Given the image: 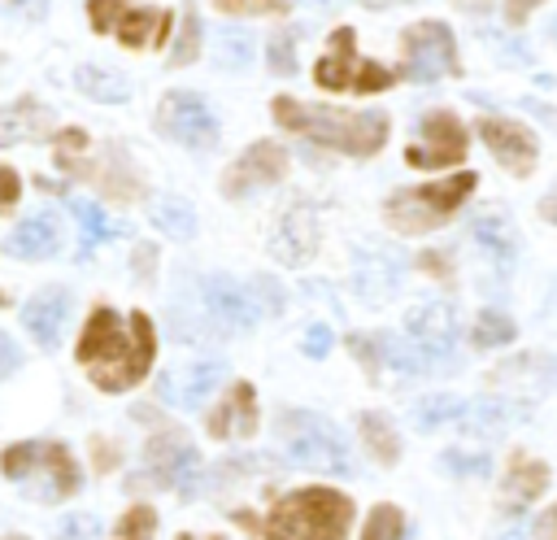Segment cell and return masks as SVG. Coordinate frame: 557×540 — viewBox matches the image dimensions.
I'll return each instance as SVG.
<instances>
[{
	"label": "cell",
	"mask_w": 557,
	"mask_h": 540,
	"mask_svg": "<svg viewBox=\"0 0 557 540\" xmlns=\"http://www.w3.org/2000/svg\"><path fill=\"white\" fill-rule=\"evenodd\" d=\"M540 540H557V505L540 518Z\"/></svg>",
	"instance_id": "cell-46"
},
{
	"label": "cell",
	"mask_w": 557,
	"mask_h": 540,
	"mask_svg": "<svg viewBox=\"0 0 557 540\" xmlns=\"http://www.w3.org/2000/svg\"><path fill=\"white\" fill-rule=\"evenodd\" d=\"M544 218H548V222H557V187L544 196Z\"/></svg>",
	"instance_id": "cell-47"
},
{
	"label": "cell",
	"mask_w": 557,
	"mask_h": 540,
	"mask_svg": "<svg viewBox=\"0 0 557 540\" xmlns=\"http://www.w3.org/2000/svg\"><path fill=\"white\" fill-rule=\"evenodd\" d=\"M0 305H9V300H4V296H0Z\"/></svg>",
	"instance_id": "cell-54"
},
{
	"label": "cell",
	"mask_w": 557,
	"mask_h": 540,
	"mask_svg": "<svg viewBox=\"0 0 557 540\" xmlns=\"http://www.w3.org/2000/svg\"><path fill=\"white\" fill-rule=\"evenodd\" d=\"M444 466H448V470H466V475H470V470H474V475H487V457H483V453H479V457H466V453H444Z\"/></svg>",
	"instance_id": "cell-41"
},
{
	"label": "cell",
	"mask_w": 557,
	"mask_h": 540,
	"mask_svg": "<svg viewBox=\"0 0 557 540\" xmlns=\"http://www.w3.org/2000/svg\"><path fill=\"white\" fill-rule=\"evenodd\" d=\"M318 4H335V0H318Z\"/></svg>",
	"instance_id": "cell-52"
},
{
	"label": "cell",
	"mask_w": 557,
	"mask_h": 540,
	"mask_svg": "<svg viewBox=\"0 0 557 540\" xmlns=\"http://www.w3.org/2000/svg\"><path fill=\"white\" fill-rule=\"evenodd\" d=\"M152 226H157L161 235H170V240H191V235H196V213H191L187 200L161 196V200L152 205Z\"/></svg>",
	"instance_id": "cell-24"
},
{
	"label": "cell",
	"mask_w": 557,
	"mask_h": 540,
	"mask_svg": "<svg viewBox=\"0 0 557 540\" xmlns=\"http://www.w3.org/2000/svg\"><path fill=\"white\" fill-rule=\"evenodd\" d=\"M379 344L387 348L392 366L405 375H422L431 366H448L453 361V344H457V318L448 305H418L405 314V340L396 335H379Z\"/></svg>",
	"instance_id": "cell-4"
},
{
	"label": "cell",
	"mask_w": 557,
	"mask_h": 540,
	"mask_svg": "<svg viewBox=\"0 0 557 540\" xmlns=\"http://www.w3.org/2000/svg\"><path fill=\"white\" fill-rule=\"evenodd\" d=\"M400 52H405L400 70L413 83H435L444 74H457V44L444 22H413L400 39Z\"/></svg>",
	"instance_id": "cell-9"
},
{
	"label": "cell",
	"mask_w": 557,
	"mask_h": 540,
	"mask_svg": "<svg viewBox=\"0 0 557 540\" xmlns=\"http://www.w3.org/2000/svg\"><path fill=\"white\" fill-rule=\"evenodd\" d=\"M248 61H252V39L239 26H222V35H218V65L244 70Z\"/></svg>",
	"instance_id": "cell-32"
},
{
	"label": "cell",
	"mask_w": 557,
	"mask_h": 540,
	"mask_svg": "<svg viewBox=\"0 0 557 540\" xmlns=\"http://www.w3.org/2000/svg\"><path fill=\"white\" fill-rule=\"evenodd\" d=\"M270 253L283 261V266H305L313 253H318V213L309 200H296L278 226H274V240H270Z\"/></svg>",
	"instance_id": "cell-14"
},
{
	"label": "cell",
	"mask_w": 557,
	"mask_h": 540,
	"mask_svg": "<svg viewBox=\"0 0 557 540\" xmlns=\"http://www.w3.org/2000/svg\"><path fill=\"white\" fill-rule=\"evenodd\" d=\"M278 435H283V449H287V457H292L296 466L326 470V475H348V470H352L344 431H339L335 422H326L322 414L287 409V414L278 418Z\"/></svg>",
	"instance_id": "cell-7"
},
{
	"label": "cell",
	"mask_w": 557,
	"mask_h": 540,
	"mask_svg": "<svg viewBox=\"0 0 557 540\" xmlns=\"http://www.w3.org/2000/svg\"><path fill=\"white\" fill-rule=\"evenodd\" d=\"M296 39H300L296 30H278V35L270 39V52H265V57H270V70H274V74H292V70H296Z\"/></svg>",
	"instance_id": "cell-36"
},
{
	"label": "cell",
	"mask_w": 557,
	"mask_h": 540,
	"mask_svg": "<svg viewBox=\"0 0 557 540\" xmlns=\"http://www.w3.org/2000/svg\"><path fill=\"white\" fill-rule=\"evenodd\" d=\"M61 248V222L52 213H30L17 222V231L9 235L4 253L9 257H26V261H39V257H52Z\"/></svg>",
	"instance_id": "cell-19"
},
{
	"label": "cell",
	"mask_w": 557,
	"mask_h": 540,
	"mask_svg": "<svg viewBox=\"0 0 557 540\" xmlns=\"http://www.w3.org/2000/svg\"><path fill=\"white\" fill-rule=\"evenodd\" d=\"M205 314H209V322H213L218 331H226V335L248 331V327L257 322V305H252L248 292H244L235 279H226V274L205 279Z\"/></svg>",
	"instance_id": "cell-15"
},
{
	"label": "cell",
	"mask_w": 557,
	"mask_h": 540,
	"mask_svg": "<svg viewBox=\"0 0 557 540\" xmlns=\"http://www.w3.org/2000/svg\"><path fill=\"white\" fill-rule=\"evenodd\" d=\"M470 340H474L479 348L509 344V340H513V322H509L500 309H479V314H474V327H470Z\"/></svg>",
	"instance_id": "cell-29"
},
{
	"label": "cell",
	"mask_w": 557,
	"mask_h": 540,
	"mask_svg": "<svg viewBox=\"0 0 557 540\" xmlns=\"http://www.w3.org/2000/svg\"><path fill=\"white\" fill-rule=\"evenodd\" d=\"M366 9H392V4H418V0H361Z\"/></svg>",
	"instance_id": "cell-48"
},
{
	"label": "cell",
	"mask_w": 557,
	"mask_h": 540,
	"mask_svg": "<svg viewBox=\"0 0 557 540\" xmlns=\"http://www.w3.org/2000/svg\"><path fill=\"white\" fill-rule=\"evenodd\" d=\"M400 283V266L383 253H361V270H357V287L366 296H387Z\"/></svg>",
	"instance_id": "cell-25"
},
{
	"label": "cell",
	"mask_w": 557,
	"mask_h": 540,
	"mask_svg": "<svg viewBox=\"0 0 557 540\" xmlns=\"http://www.w3.org/2000/svg\"><path fill=\"white\" fill-rule=\"evenodd\" d=\"M283 174H287V152H283L274 139H261V144H252V148L226 170L222 192H226L231 200H239V196H248V192H261V187L278 183Z\"/></svg>",
	"instance_id": "cell-13"
},
{
	"label": "cell",
	"mask_w": 557,
	"mask_h": 540,
	"mask_svg": "<svg viewBox=\"0 0 557 540\" xmlns=\"http://www.w3.org/2000/svg\"><path fill=\"white\" fill-rule=\"evenodd\" d=\"M326 348H331V331H326V327H309V331H305V353H309V357H322Z\"/></svg>",
	"instance_id": "cell-43"
},
{
	"label": "cell",
	"mask_w": 557,
	"mask_h": 540,
	"mask_svg": "<svg viewBox=\"0 0 557 540\" xmlns=\"http://www.w3.org/2000/svg\"><path fill=\"white\" fill-rule=\"evenodd\" d=\"M461 414H466V401H457V396H426V401L413 405V422H418L422 431L444 427V422H457Z\"/></svg>",
	"instance_id": "cell-30"
},
{
	"label": "cell",
	"mask_w": 557,
	"mask_h": 540,
	"mask_svg": "<svg viewBox=\"0 0 557 540\" xmlns=\"http://www.w3.org/2000/svg\"><path fill=\"white\" fill-rule=\"evenodd\" d=\"M9 4H22L26 13H39V9H44V0H9Z\"/></svg>",
	"instance_id": "cell-49"
},
{
	"label": "cell",
	"mask_w": 557,
	"mask_h": 540,
	"mask_svg": "<svg viewBox=\"0 0 557 540\" xmlns=\"http://www.w3.org/2000/svg\"><path fill=\"white\" fill-rule=\"evenodd\" d=\"M44 135H52V113L39 100H17L0 109V148L17 139H44Z\"/></svg>",
	"instance_id": "cell-21"
},
{
	"label": "cell",
	"mask_w": 557,
	"mask_h": 540,
	"mask_svg": "<svg viewBox=\"0 0 557 540\" xmlns=\"http://www.w3.org/2000/svg\"><path fill=\"white\" fill-rule=\"evenodd\" d=\"M17 366H22V353H17V348H13V340L0 331V379H9Z\"/></svg>",
	"instance_id": "cell-42"
},
{
	"label": "cell",
	"mask_w": 557,
	"mask_h": 540,
	"mask_svg": "<svg viewBox=\"0 0 557 540\" xmlns=\"http://www.w3.org/2000/svg\"><path fill=\"white\" fill-rule=\"evenodd\" d=\"M553 39H557V22H553Z\"/></svg>",
	"instance_id": "cell-53"
},
{
	"label": "cell",
	"mask_w": 557,
	"mask_h": 540,
	"mask_svg": "<svg viewBox=\"0 0 557 540\" xmlns=\"http://www.w3.org/2000/svg\"><path fill=\"white\" fill-rule=\"evenodd\" d=\"M474 183H479V179H474V170H461V174L440 179V183L400 187V192H392V196H387L383 218H387V226H396V231H405V235H422V231L440 226L448 213H457V209H461V200H470Z\"/></svg>",
	"instance_id": "cell-6"
},
{
	"label": "cell",
	"mask_w": 557,
	"mask_h": 540,
	"mask_svg": "<svg viewBox=\"0 0 557 540\" xmlns=\"http://www.w3.org/2000/svg\"><path fill=\"white\" fill-rule=\"evenodd\" d=\"M157 126L183 148H213L218 144V118L205 96L196 91H170L157 105Z\"/></svg>",
	"instance_id": "cell-10"
},
{
	"label": "cell",
	"mask_w": 557,
	"mask_h": 540,
	"mask_svg": "<svg viewBox=\"0 0 557 540\" xmlns=\"http://www.w3.org/2000/svg\"><path fill=\"white\" fill-rule=\"evenodd\" d=\"M113 30H117V39H122L126 48H152V44L165 39L170 13H165V9H126Z\"/></svg>",
	"instance_id": "cell-22"
},
{
	"label": "cell",
	"mask_w": 557,
	"mask_h": 540,
	"mask_svg": "<svg viewBox=\"0 0 557 540\" xmlns=\"http://www.w3.org/2000/svg\"><path fill=\"white\" fill-rule=\"evenodd\" d=\"M65 322H70V292H65V287H44V292H35V296L22 305V327H26L44 348H52V344L61 340Z\"/></svg>",
	"instance_id": "cell-17"
},
{
	"label": "cell",
	"mask_w": 557,
	"mask_h": 540,
	"mask_svg": "<svg viewBox=\"0 0 557 540\" xmlns=\"http://www.w3.org/2000/svg\"><path fill=\"white\" fill-rule=\"evenodd\" d=\"M535 4H540V0H505V22H509V26H522Z\"/></svg>",
	"instance_id": "cell-45"
},
{
	"label": "cell",
	"mask_w": 557,
	"mask_h": 540,
	"mask_svg": "<svg viewBox=\"0 0 557 540\" xmlns=\"http://www.w3.org/2000/svg\"><path fill=\"white\" fill-rule=\"evenodd\" d=\"M17 192H22V183H17V174H13L9 165H0V209H9V205L17 200Z\"/></svg>",
	"instance_id": "cell-44"
},
{
	"label": "cell",
	"mask_w": 557,
	"mask_h": 540,
	"mask_svg": "<svg viewBox=\"0 0 557 540\" xmlns=\"http://www.w3.org/2000/svg\"><path fill=\"white\" fill-rule=\"evenodd\" d=\"M400 536H405V514L396 505H374L361 540H400Z\"/></svg>",
	"instance_id": "cell-33"
},
{
	"label": "cell",
	"mask_w": 557,
	"mask_h": 540,
	"mask_svg": "<svg viewBox=\"0 0 557 540\" xmlns=\"http://www.w3.org/2000/svg\"><path fill=\"white\" fill-rule=\"evenodd\" d=\"M196 52H200V17L187 9V13H183L178 44L170 48V65H187V61H196Z\"/></svg>",
	"instance_id": "cell-34"
},
{
	"label": "cell",
	"mask_w": 557,
	"mask_h": 540,
	"mask_svg": "<svg viewBox=\"0 0 557 540\" xmlns=\"http://www.w3.org/2000/svg\"><path fill=\"white\" fill-rule=\"evenodd\" d=\"M209 431L218 440L252 435L257 431V392H252V383H231V392L222 396V405L209 414Z\"/></svg>",
	"instance_id": "cell-18"
},
{
	"label": "cell",
	"mask_w": 557,
	"mask_h": 540,
	"mask_svg": "<svg viewBox=\"0 0 557 540\" xmlns=\"http://www.w3.org/2000/svg\"><path fill=\"white\" fill-rule=\"evenodd\" d=\"M152 357H157V335H152L148 314L117 318L109 305L91 309L83 340H78V361L87 366L96 388H104V392L135 388L148 375Z\"/></svg>",
	"instance_id": "cell-1"
},
{
	"label": "cell",
	"mask_w": 557,
	"mask_h": 540,
	"mask_svg": "<svg viewBox=\"0 0 557 540\" xmlns=\"http://www.w3.org/2000/svg\"><path fill=\"white\" fill-rule=\"evenodd\" d=\"M126 9H131V0H87V13H91L96 30H113Z\"/></svg>",
	"instance_id": "cell-37"
},
{
	"label": "cell",
	"mask_w": 557,
	"mask_h": 540,
	"mask_svg": "<svg viewBox=\"0 0 557 540\" xmlns=\"http://www.w3.org/2000/svg\"><path fill=\"white\" fill-rule=\"evenodd\" d=\"M87 152V135L83 131H57V157H61V165L65 170H78V157Z\"/></svg>",
	"instance_id": "cell-38"
},
{
	"label": "cell",
	"mask_w": 557,
	"mask_h": 540,
	"mask_svg": "<svg viewBox=\"0 0 557 540\" xmlns=\"http://www.w3.org/2000/svg\"><path fill=\"white\" fill-rule=\"evenodd\" d=\"M466 157V126L453 118V113H426L422 126H418V139L405 148V161L418 165V170H431V165H457Z\"/></svg>",
	"instance_id": "cell-12"
},
{
	"label": "cell",
	"mask_w": 557,
	"mask_h": 540,
	"mask_svg": "<svg viewBox=\"0 0 557 540\" xmlns=\"http://www.w3.org/2000/svg\"><path fill=\"white\" fill-rule=\"evenodd\" d=\"M361 440H366V449L374 453V462H383V466H392L396 453H400L396 431H392V422H387L379 409H366V414H361Z\"/></svg>",
	"instance_id": "cell-27"
},
{
	"label": "cell",
	"mask_w": 557,
	"mask_h": 540,
	"mask_svg": "<svg viewBox=\"0 0 557 540\" xmlns=\"http://www.w3.org/2000/svg\"><path fill=\"white\" fill-rule=\"evenodd\" d=\"M91 536H96V518L91 514H70L57 527V540H91Z\"/></svg>",
	"instance_id": "cell-40"
},
{
	"label": "cell",
	"mask_w": 557,
	"mask_h": 540,
	"mask_svg": "<svg viewBox=\"0 0 557 540\" xmlns=\"http://www.w3.org/2000/svg\"><path fill=\"white\" fill-rule=\"evenodd\" d=\"M152 536H157V514H152L148 505H135V510L122 514L117 540H152Z\"/></svg>",
	"instance_id": "cell-35"
},
{
	"label": "cell",
	"mask_w": 557,
	"mask_h": 540,
	"mask_svg": "<svg viewBox=\"0 0 557 540\" xmlns=\"http://www.w3.org/2000/svg\"><path fill=\"white\" fill-rule=\"evenodd\" d=\"M178 540H222V536H178Z\"/></svg>",
	"instance_id": "cell-50"
},
{
	"label": "cell",
	"mask_w": 557,
	"mask_h": 540,
	"mask_svg": "<svg viewBox=\"0 0 557 540\" xmlns=\"http://www.w3.org/2000/svg\"><path fill=\"white\" fill-rule=\"evenodd\" d=\"M74 83H78V91H83V96L104 100V105H117V100H126V91H131V87H126V78L109 74L104 65H78Z\"/></svg>",
	"instance_id": "cell-26"
},
{
	"label": "cell",
	"mask_w": 557,
	"mask_h": 540,
	"mask_svg": "<svg viewBox=\"0 0 557 540\" xmlns=\"http://www.w3.org/2000/svg\"><path fill=\"white\" fill-rule=\"evenodd\" d=\"M196 475H200V453L191 449V440L183 431H157L148 440V479L157 488H174V492L191 496Z\"/></svg>",
	"instance_id": "cell-11"
},
{
	"label": "cell",
	"mask_w": 557,
	"mask_h": 540,
	"mask_svg": "<svg viewBox=\"0 0 557 540\" xmlns=\"http://www.w3.org/2000/svg\"><path fill=\"white\" fill-rule=\"evenodd\" d=\"M70 209H74V218H78V226H83V244H100V240L117 235V222L104 218V209H100L96 200H74Z\"/></svg>",
	"instance_id": "cell-31"
},
{
	"label": "cell",
	"mask_w": 557,
	"mask_h": 540,
	"mask_svg": "<svg viewBox=\"0 0 557 540\" xmlns=\"http://www.w3.org/2000/svg\"><path fill=\"white\" fill-rule=\"evenodd\" d=\"M0 540H26V536H0Z\"/></svg>",
	"instance_id": "cell-51"
},
{
	"label": "cell",
	"mask_w": 557,
	"mask_h": 540,
	"mask_svg": "<svg viewBox=\"0 0 557 540\" xmlns=\"http://www.w3.org/2000/svg\"><path fill=\"white\" fill-rule=\"evenodd\" d=\"M544 488H548V470H544V462L518 453V457L509 462V470H505V496L522 505V501H535Z\"/></svg>",
	"instance_id": "cell-23"
},
{
	"label": "cell",
	"mask_w": 557,
	"mask_h": 540,
	"mask_svg": "<svg viewBox=\"0 0 557 540\" xmlns=\"http://www.w3.org/2000/svg\"><path fill=\"white\" fill-rule=\"evenodd\" d=\"M222 375H226V370H222V361H196V366L183 375V392H178V401H183L187 409H191V405H200V401L222 383Z\"/></svg>",
	"instance_id": "cell-28"
},
{
	"label": "cell",
	"mask_w": 557,
	"mask_h": 540,
	"mask_svg": "<svg viewBox=\"0 0 557 540\" xmlns=\"http://www.w3.org/2000/svg\"><path fill=\"white\" fill-rule=\"evenodd\" d=\"M470 240L496 270H509V261H513V226L500 213H474L470 218Z\"/></svg>",
	"instance_id": "cell-20"
},
{
	"label": "cell",
	"mask_w": 557,
	"mask_h": 540,
	"mask_svg": "<svg viewBox=\"0 0 557 540\" xmlns=\"http://www.w3.org/2000/svg\"><path fill=\"white\" fill-rule=\"evenodd\" d=\"M352 523V501L331 488L287 492L261 523V540H344Z\"/></svg>",
	"instance_id": "cell-3"
},
{
	"label": "cell",
	"mask_w": 557,
	"mask_h": 540,
	"mask_svg": "<svg viewBox=\"0 0 557 540\" xmlns=\"http://www.w3.org/2000/svg\"><path fill=\"white\" fill-rule=\"evenodd\" d=\"M4 475L26 488L35 501H65L78 492V466L70 457L65 444H48V440H26V444H9L4 457H0Z\"/></svg>",
	"instance_id": "cell-5"
},
{
	"label": "cell",
	"mask_w": 557,
	"mask_h": 540,
	"mask_svg": "<svg viewBox=\"0 0 557 540\" xmlns=\"http://www.w3.org/2000/svg\"><path fill=\"white\" fill-rule=\"evenodd\" d=\"M479 135L487 144V152L509 165L513 174H527L535 165V135L522 126V122H509V118H483L479 122Z\"/></svg>",
	"instance_id": "cell-16"
},
{
	"label": "cell",
	"mask_w": 557,
	"mask_h": 540,
	"mask_svg": "<svg viewBox=\"0 0 557 540\" xmlns=\"http://www.w3.org/2000/svg\"><path fill=\"white\" fill-rule=\"evenodd\" d=\"M313 78H318V87H326V91H383V87H392L396 74H392L387 65H379V61L357 57L352 30L339 26V30L331 35V48L322 52Z\"/></svg>",
	"instance_id": "cell-8"
},
{
	"label": "cell",
	"mask_w": 557,
	"mask_h": 540,
	"mask_svg": "<svg viewBox=\"0 0 557 540\" xmlns=\"http://www.w3.org/2000/svg\"><path fill=\"white\" fill-rule=\"evenodd\" d=\"M292 0H218L222 13H283Z\"/></svg>",
	"instance_id": "cell-39"
},
{
	"label": "cell",
	"mask_w": 557,
	"mask_h": 540,
	"mask_svg": "<svg viewBox=\"0 0 557 540\" xmlns=\"http://www.w3.org/2000/svg\"><path fill=\"white\" fill-rule=\"evenodd\" d=\"M274 122L313 139V144H326V148H339L348 157H370L387 144V118L383 113H348V109H326V105H305V100H292V96H278L274 100Z\"/></svg>",
	"instance_id": "cell-2"
}]
</instances>
